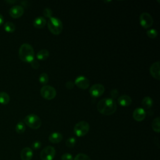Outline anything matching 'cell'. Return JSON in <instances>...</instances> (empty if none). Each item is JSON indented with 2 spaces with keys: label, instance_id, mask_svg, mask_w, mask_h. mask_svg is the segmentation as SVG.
<instances>
[{
  "label": "cell",
  "instance_id": "cell-8",
  "mask_svg": "<svg viewBox=\"0 0 160 160\" xmlns=\"http://www.w3.org/2000/svg\"><path fill=\"white\" fill-rule=\"evenodd\" d=\"M139 23L142 28L148 29L152 25L153 19L150 14L144 12L139 16Z\"/></svg>",
  "mask_w": 160,
  "mask_h": 160
},
{
  "label": "cell",
  "instance_id": "cell-17",
  "mask_svg": "<svg viewBox=\"0 0 160 160\" xmlns=\"http://www.w3.org/2000/svg\"><path fill=\"white\" fill-rule=\"evenodd\" d=\"M46 24V20L42 16H38L33 21V26L38 29H41L44 28Z\"/></svg>",
  "mask_w": 160,
  "mask_h": 160
},
{
  "label": "cell",
  "instance_id": "cell-25",
  "mask_svg": "<svg viewBox=\"0 0 160 160\" xmlns=\"http://www.w3.org/2000/svg\"><path fill=\"white\" fill-rule=\"evenodd\" d=\"M76 138L74 137H71L66 140V145L68 148H73L76 144Z\"/></svg>",
  "mask_w": 160,
  "mask_h": 160
},
{
  "label": "cell",
  "instance_id": "cell-33",
  "mask_svg": "<svg viewBox=\"0 0 160 160\" xmlns=\"http://www.w3.org/2000/svg\"><path fill=\"white\" fill-rule=\"evenodd\" d=\"M30 63H31V65L32 68L35 69H37L39 67V63L38 62V61H36L35 59L32 61Z\"/></svg>",
  "mask_w": 160,
  "mask_h": 160
},
{
  "label": "cell",
  "instance_id": "cell-13",
  "mask_svg": "<svg viewBox=\"0 0 160 160\" xmlns=\"http://www.w3.org/2000/svg\"><path fill=\"white\" fill-rule=\"evenodd\" d=\"M146 116V112L143 108H138L135 109L132 113V117L136 121L140 122L143 121Z\"/></svg>",
  "mask_w": 160,
  "mask_h": 160
},
{
  "label": "cell",
  "instance_id": "cell-1",
  "mask_svg": "<svg viewBox=\"0 0 160 160\" xmlns=\"http://www.w3.org/2000/svg\"><path fill=\"white\" fill-rule=\"evenodd\" d=\"M117 109L116 101L111 98H104L100 100L97 104L98 111L102 114L110 116L114 114Z\"/></svg>",
  "mask_w": 160,
  "mask_h": 160
},
{
  "label": "cell",
  "instance_id": "cell-23",
  "mask_svg": "<svg viewBox=\"0 0 160 160\" xmlns=\"http://www.w3.org/2000/svg\"><path fill=\"white\" fill-rule=\"evenodd\" d=\"M15 129H16V131L18 133H19V134L23 133L25 131V129H26L25 124L22 121H19V122L17 123Z\"/></svg>",
  "mask_w": 160,
  "mask_h": 160
},
{
  "label": "cell",
  "instance_id": "cell-27",
  "mask_svg": "<svg viewBox=\"0 0 160 160\" xmlns=\"http://www.w3.org/2000/svg\"><path fill=\"white\" fill-rule=\"evenodd\" d=\"M74 160H91V159L88 155L84 153H79L75 156Z\"/></svg>",
  "mask_w": 160,
  "mask_h": 160
},
{
  "label": "cell",
  "instance_id": "cell-28",
  "mask_svg": "<svg viewBox=\"0 0 160 160\" xmlns=\"http://www.w3.org/2000/svg\"><path fill=\"white\" fill-rule=\"evenodd\" d=\"M42 14L44 15V17L46 18H51V16L52 14V10L50 9V8H45L44 10H43V12H42Z\"/></svg>",
  "mask_w": 160,
  "mask_h": 160
},
{
  "label": "cell",
  "instance_id": "cell-3",
  "mask_svg": "<svg viewBox=\"0 0 160 160\" xmlns=\"http://www.w3.org/2000/svg\"><path fill=\"white\" fill-rule=\"evenodd\" d=\"M48 28L52 34L58 35L62 32L63 26L62 21L56 17H51L48 22Z\"/></svg>",
  "mask_w": 160,
  "mask_h": 160
},
{
  "label": "cell",
  "instance_id": "cell-29",
  "mask_svg": "<svg viewBox=\"0 0 160 160\" xmlns=\"http://www.w3.org/2000/svg\"><path fill=\"white\" fill-rule=\"evenodd\" d=\"M61 160H73V157L69 153H64L61 156Z\"/></svg>",
  "mask_w": 160,
  "mask_h": 160
},
{
  "label": "cell",
  "instance_id": "cell-19",
  "mask_svg": "<svg viewBox=\"0 0 160 160\" xmlns=\"http://www.w3.org/2000/svg\"><path fill=\"white\" fill-rule=\"evenodd\" d=\"M141 104L144 108L149 109L152 106L153 101L152 98H150L149 96H146L142 99L141 101Z\"/></svg>",
  "mask_w": 160,
  "mask_h": 160
},
{
  "label": "cell",
  "instance_id": "cell-26",
  "mask_svg": "<svg viewBox=\"0 0 160 160\" xmlns=\"http://www.w3.org/2000/svg\"><path fill=\"white\" fill-rule=\"evenodd\" d=\"M146 34H147V36L151 39L156 38L158 34V31H156V29H151L148 30L146 32Z\"/></svg>",
  "mask_w": 160,
  "mask_h": 160
},
{
  "label": "cell",
  "instance_id": "cell-32",
  "mask_svg": "<svg viewBox=\"0 0 160 160\" xmlns=\"http://www.w3.org/2000/svg\"><path fill=\"white\" fill-rule=\"evenodd\" d=\"M74 86V83L71 81H69L66 82V83L65 84V86H66V89H68L69 90L72 89L73 88Z\"/></svg>",
  "mask_w": 160,
  "mask_h": 160
},
{
  "label": "cell",
  "instance_id": "cell-12",
  "mask_svg": "<svg viewBox=\"0 0 160 160\" xmlns=\"http://www.w3.org/2000/svg\"><path fill=\"white\" fill-rule=\"evenodd\" d=\"M149 72L154 78L157 80L160 79V63L159 61L151 64L149 68Z\"/></svg>",
  "mask_w": 160,
  "mask_h": 160
},
{
  "label": "cell",
  "instance_id": "cell-22",
  "mask_svg": "<svg viewBox=\"0 0 160 160\" xmlns=\"http://www.w3.org/2000/svg\"><path fill=\"white\" fill-rule=\"evenodd\" d=\"M4 29L6 32H14L16 29V26L14 25V24L12 22H9L8 21L6 22L4 25Z\"/></svg>",
  "mask_w": 160,
  "mask_h": 160
},
{
  "label": "cell",
  "instance_id": "cell-14",
  "mask_svg": "<svg viewBox=\"0 0 160 160\" xmlns=\"http://www.w3.org/2000/svg\"><path fill=\"white\" fill-rule=\"evenodd\" d=\"M118 103L123 107H127L131 105L132 103V99L128 95H121L118 99Z\"/></svg>",
  "mask_w": 160,
  "mask_h": 160
},
{
  "label": "cell",
  "instance_id": "cell-6",
  "mask_svg": "<svg viewBox=\"0 0 160 160\" xmlns=\"http://www.w3.org/2000/svg\"><path fill=\"white\" fill-rule=\"evenodd\" d=\"M41 96L46 100H51L56 96V91L54 88L49 85L43 86L40 90Z\"/></svg>",
  "mask_w": 160,
  "mask_h": 160
},
{
  "label": "cell",
  "instance_id": "cell-4",
  "mask_svg": "<svg viewBox=\"0 0 160 160\" xmlns=\"http://www.w3.org/2000/svg\"><path fill=\"white\" fill-rule=\"evenodd\" d=\"M24 122L26 125L34 129L39 128L41 125L40 118L35 114H29L27 115L24 119Z\"/></svg>",
  "mask_w": 160,
  "mask_h": 160
},
{
  "label": "cell",
  "instance_id": "cell-30",
  "mask_svg": "<svg viewBox=\"0 0 160 160\" xmlns=\"http://www.w3.org/2000/svg\"><path fill=\"white\" fill-rule=\"evenodd\" d=\"M110 94H111V99H114L116 98L118 96L119 92H118L117 89H113L111 91Z\"/></svg>",
  "mask_w": 160,
  "mask_h": 160
},
{
  "label": "cell",
  "instance_id": "cell-20",
  "mask_svg": "<svg viewBox=\"0 0 160 160\" xmlns=\"http://www.w3.org/2000/svg\"><path fill=\"white\" fill-rule=\"evenodd\" d=\"M151 126L154 131L159 133L160 132V118L157 117L153 119L151 123Z\"/></svg>",
  "mask_w": 160,
  "mask_h": 160
},
{
  "label": "cell",
  "instance_id": "cell-9",
  "mask_svg": "<svg viewBox=\"0 0 160 160\" xmlns=\"http://www.w3.org/2000/svg\"><path fill=\"white\" fill-rule=\"evenodd\" d=\"M105 88L102 84H94L91 86L89 89V93L92 96L98 98L103 94Z\"/></svg>",
  "mask_w": 160,
  "mask_h": 160
},
{
  "label": "cell",
  "instance_id": "cell-21",
  "mask_svg": "<svg viewBox=\"0 0 160 160\" xmlns=\"http://www.w3.org/2000/svg\"><path fill=\"white\" fill-rule=\"evenodd\" d=\"M10 97L6 92H0V103L2 104H6L9 102Z\"/></svg>",
  "mask_w": 160,
  "mask_h": 160
},
{
  "label": "cell",
  "instance_id": "cell-7",
  "mask_svg": "<svg viewBox=\"0 0 160 160\" xmlns=\"http://www.w3.org/2000/svg\"><path fill=\"white\" fill-rule=\"evenodd\" d=\"M56 154V150L54 147L48 146L44 148L40 152L41 160H52Z\"/></svg>",
  "mask_w": 160,
  "mask_h": 160
},
{
  "label": "cell",
  "instance_id": "cell-35",
  "mask_svg": "<svg viewBox=\"0 0 160 160\" xmlns=\"http://www.w3.org/2000/svg\"><path fill=\"white\" fill-rule=\"evenodd\" d=\"M7 2H12V3H13V2H16V1H6Z\"/></svg>",
  "mask_w": 160,
  "mask_h": 160
},
{
  "label": "cell",
  "instance_id": "cell-11",
  "mask_svg": "<svg viewBox=\"0 0 160 160\" xmlns=\"http://www.w3.org/2000/svg\"><path fill=\"white\" fill-rule=\"evenodd\" d=\"M9 13L11 17L18 18L23 14L24 8L21 5H14L9 9Z\"/></svg>",
  "mask_w": 160,
  "mask_h": 160
},
{
  "label": "cell",
  "instance_id": "cell-31",
  "mask_svg": "<svg viewBox=\"0 0 160 160\" xmlns=\"http://www.w3.org/2000/svg\"><path fill=\"white\" fill-rule=\"evenodd\" d=\"M41 146V142L39 141H36L32 144V148L34 149H38Z\"/></svg>",
  "mask_w": 160,
  "mask_h": 160
},
{
  "label": "cell",
  "instance_id": "cell-15",
  "mask_svg": "<svg viewBox=\"0 0 160 160\" xmlns=\"http://www.w3.org/2000/svg\"><path fill=\"white\" fill-rule=\"evenodd\" d=\"M32 156V150L28 147L23 148L21 152V158L22 160H31Z\"/></svg>",
  "mask_w": 160,
  "mask_h": 160
},
{
  "label": "cell",
  "instance_id": "cell-2",
  "mask_svg": "<svg viewBox=\"0 0 160 160\" xmlns=\"http://www.w3.org/2000/svg\"><path fill=\"white\" fill-rule=\"evenodd\" d=\"M20 59L27 62H31L34 59V51L32 46L28 43H23L19 49Z\"/></svg>",
  "mask_w": 160,
  "mask_h": 160
},
{
  "label": "cell",
  "instance_id": "cell-10",
  "mask_svg": "<svg viewBox=\"0 0 160 160\" xmlns=\"http://www.w3.org/2000/svg\"><path fill=\"white\" fill-rule=\"evenodd\" d=\"M74 84L81 89H86L89 86V80L83 76L77 77L74 81Z\"/></svg>",
  "mask_w": 160,
  "mask_h": 160
},
{
  "label": "cell",
  "instance_id": "cell-34",
  "mask_svg": "<svg viewBox=\"0 0 160 160\" xmlns=\"http://www.w3.org/2000/svg\"><path fill=\"white\" fill-rule=\"evenodd\" d=\"M3 21H4L3 16L0 14V25L3 22Z\"/></svg>",
  "mask_w": 160,
  "mask_h": 160
},
{
  "label": "cell",
  "instance_id": "cell-24",
  "mask_svg": "<svg viewBox=\"0 0 160 160\" xmlns=\"http://www.w3.org/2000/svg\"><path fill=\"white\" fill-rule=\"evenodd\" d=\"M39 81L44 86L46 85L49 81V76H48V74L45 73V72L41 74L39 77Z\"/></svg>",
  "mask_w": 160,
  "mask_h": 160
},
{
  "label": "cell",
  "instance_id": "cell-18",
  "mask_svg": "<svg viewBox=\"0 0 160 160\" xmlns=\"http://www.w3.org/2000/svg\"><path fill=\"white\" fill-rule=\"evenodd\" d=\"M49 52L48 49H41L36 54L37 59L41 61L46 60L49 57Z\"/></svg>",
  "mask_w": 160,
  "mask_h": 160
},
{
  "label": "cell",
  "instance_id": "cell-5",
  "mask_svg": "<svg viewBox=\"0 0 160 160\" xmlns=\"http://www.w3.org/2000/svg\"><path fill=\"white\" fill-rule=\"evenodd\" d=\"M90 126L88 122L81 121L76 123L74 127V132L78 137H82L89 132Z\"/></svg>",
  "mask_w": 160,
  "mask_h": 160
},
{
  "label": "cell",
  "instance_id": "cell-16",
  "mask_svg": "<svg viewBox=\"0 0 160 160\" xmlns=\"http://www.w3.org/2000/svg\"><path fill=\"white\" fill-rule=\"evenodd\" d=\"M48 139L52 143H59L62 139V135L59 132H54L49 136Z\"/></svg>",
  "mask_w": 160,
  "mask_h": 160
}]
</instances>
